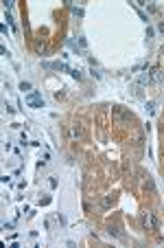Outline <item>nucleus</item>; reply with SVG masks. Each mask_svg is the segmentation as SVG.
Returning <instances> with one entry per match:
<instances>
[{
	"mask_svg": "<svg viewBox=\"0 0 164 248\" xmlns=\"http://www.w3.org/2000/svg\"><path fill=\"white\" fill-rule=\"evenodd\" d=\"M24 103L31 108H44V99H42V94L37 92V90H33V92H29L24 97Z\"/></svg>",
	"mask_w": 164,
	"mask_h": 248,
	"instance_id": "obj_1",
	"label": "nucleus"
},
{
	"mask_svg": "<svg viewBox=\"0 0 164 248\" xmlns=\"http://www.w3.org/2000/svg\"><path fill=\"white\" fill-rule=\"evenodd\" d=\"M42 66L44 68H55V70H66V73L72 70L68 64H64V62H42Z\"/></svg>",
	"mask_w": 164,
	"mask_h": 248,
	"instance_id": "obj_2",
	"label": "nucleus"
},
{
	"mask_svg": "<svg viewBox=\"0 0 164 248\" xmlns=\"http://www.w3.org/2000/svg\"><path fill=\"white\" fill-rule=\"evenodd\" d=\"M142 226H145V228H149V230L155 228V220H153L151 213H142Z\"/></svg>",
	"mask_w": 164,
	"mask_h": 248,
	"instance_id": "obj_3",
	"label": "nucleus"
},
{
	"mask_svg": "<svg viewBox=\"0 0 164 248\" xmlns=\"http://www.w3.org/2000/svg\"><path fill=\"white\" fill-rule=\"evenodd\" d=\"M66 7H70V11H72L74 16L83 18V9H81V7H74V5H72V0H66Z\"/></svg>",
	"mask_w": 164,
	"mask_h": 248,
	"instance_id": "obj_4",
	"label": "nucleus"
},
{
	"mask_svg": "<svg viewBox=\"0 0 164 248\" xmlns=\"http://www.w3.org/2000/svg\"><path fill=\"white\" fill-rule=\"evenodd\" d=\"M151 73H153V75H151V79L155 81V84H162V79H164V73H162V70H160V68H153Z\"/></svg>",
	"mask_w": 164,
	"mask_h": 248,
	"instance_id": "obj_5",
	"label": "nucleus"
},
{
	"mask_svg": "<svg viewBox=\"0 0 164 248\" xmlns=\"http://www.w3.org/2000/svg\"><path fill=\"white\" fill-rule=\"evenodd\" d=\"M149 81H151V75L147 73V70H145V73H140V77H138V84H140V86H145V84H149Z\"/></svg>",
	"mask_w": 164,
	"mask_h": 248,
	"instance_id": "obj_6",
	"label": "nucleus"
},
{
	"mask_svg": "<svg viewBox=\"0 0 164 248\" xmlns=\"http://www.w3.org/2000/svg\"><path fill=\"white\" fill-rule=\"evenodd\" d=\"M68 46H70V49H72L74 53H77V55H79V53H81V46H79V44H77V42H74V40H68Z\"/></svg>",
	"mask_w": 164,
	"mask_h": 248,
	"instance_id": "obj_7",
	"label": "nucleus"
},
{
	"mask_svg": "<svg viewBox=\"0 0 164 248\" xmlns=\"http://www.w3.org/2000/svg\"><path fill=\"white\" fill-rule=\"evenodd\" d=\"M20 90H24V92L29 94V90H31V84H29V81H20Z\"/></svg>",
	"mask_w": 164,
	"mask_h": 248,
	"instance_id": "obj_8",
	"label": "nucleus"
},
{
	"mask_svg": "<svg viewBox=\"0 0 164 248\" xmlns=\"http://www.w3.org/2000/svg\"><path fill=\"white\" fill-rule=\"evenodd\" d=\"M77 44H79L81 49H85V46H88V40H85L83 35H79V40H77Z\"/></svg>",
	"mask_w": 164,
	"mask_h": 248,
	"instance_id": "obj_9",
	"label": "nucleus"
},
{
	"mask_svg": "<svg viewBox=\"0 0 164 248\" xmlns=\"http://www.w3.org/2000/svg\"><path fill=\"white\" fill-rule=\"evenodd\" d=\"M72 136H83V130L81 127H72Z\"/></svg>",
	"mask_w": 164,
	"mask_h": 248,
	"instance_id": "obj_10",
	"label": "nucleus"
},
{
	"mask_svg": "<svg viewBox=\"0 0 164 248\" xmlns=\"http://www.w3.org/2000/svg\"><path fill=\"white\" fill-rule=\"evenodd\" d=\"M70 75H72V77H74V79H77V81L81 79V73H79V70H77V68H72V70H70Z\"/></svg>",
	"mask_w": 164,
	"mask_h": 248,
	"instance_id": "obj_11",
	"label": "nucleus"
},
{
	"mask_svg": "<svg viewBox=\"0 0 164 248\" xmlns=\"http://www.w3.org/2000/svg\"><path fill=\"white\" fill-rule=\"evenodd\" d=\"M107 233H109V235H114V237H118V230H116L114 226H109V228H107Z\"/></svg>",
	"mask_w": 164,
	"mask_h": 248,
	"instance_id": "obj_12",
	"label": "nucleus"
},
{
	"mask_svg": "<svg viewBox=\"0 0 164 248\" xmlns=\"http://www.w3.org/2000/svg\"><path fill=\"white\" fill-rule=\"evenodd\" d=\"M153 108H155V103H153V101H149V103H147V110L151 112V114H153Z\"/></svg>",
	"mask_w": 164,
	"mask_h": 248,
	"instance_id": "obj_13",
	"label": "nucleus"
},
{
	"mask_svg": "<svg viewBox=\"0 0 164 248\" xmlns=\"http://www.w3.org/2000/svg\"><path fill=\"white\" fill-rule=\"evenodd\" d=\"M13 7V0H5V9H11Z\"/></svg>",
	"mask_w": 164,
	"mask_h": 248,
	"instance_id": "obj_14",
	"label": "nucleus"
},
{
	"mask_svg": "<svg viewBox=\"0 0 164 248\" xmlns=\"http://www.w3.org/2000/svg\"><path fill=\"white\" fill-rule=\"evenodd\" d=\"M158 29H160V31L164 33V22H160V24H158Z\"/></svg>",
	"mask_w": 164,
	"mask_h": 248,
	"instance_id": "obj_15",
	"label": "nucleus"
},
{
	"mask_svg": "<svg viewBox=\"0 0 164 248\" xmlns=\"http://www.w3.org/2000/svg\"><path fill=\"white\" fill-rule=\"evenodd\" d=\"M160 53H162V55H164V46H162V49H160Z\"/></svg>",
	"mask_w": 164,
	"mask_h": 248,
	"instance_id": "obj_16",
	"label": "nucleus"
}]
</instances>
